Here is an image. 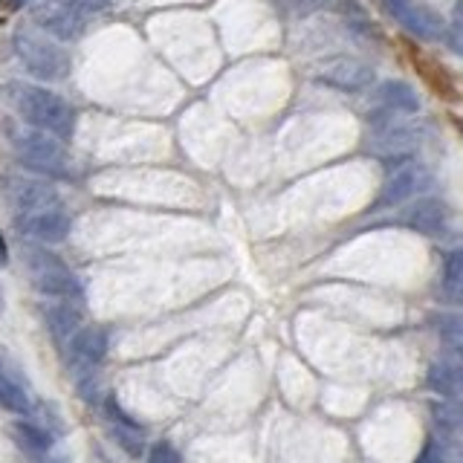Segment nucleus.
Here are the masks:
<instances>
[{"mask_svg":"<svg viewBox=\"0 0 463 463\" xmlns=\"http://www.w3.org/2000/svg\"><path fill=\"white\" fill-rule=\"evenodd\" d=\"M14 105L24 116V122L43 134H52L58 139H67L76 125V113L61 96H55L47 87L38 84H18L14 87Z\"/></svg>","mask_w":463,"mask_h":463,"instance_id":"1","label":"nucleus"},{"mask_svg":"<svg viewBox=\"0 0 463 463\" xmlns=\"http://www.w3.org/2000/svg\"><path fill=\"white\" fill-rule=\"evenodd\" d=\"M24 258H26V269L33 272L38 293L58 298V301H72V304L84 301L81 281L70 272V267L58 255L41 250V246H29Z\"/></svg>","mask_w":463,"mask_h":463,"instance_id":"2","label":"nucleus"},{"mask_svg":"<svg viewBox=\"0 0 463 463\" xmlns=\"http://www.w3.org/2000/svg\"><path fill=\"white\" fill-rule=\"evenodd\" d=\"M12 47H14V55L21 58V64L26 67V72H33L35 79L61 81L70 76V58L58 50L52 41L29 33V29L14 33Z\"/></svg>","mask_w":463,"mask_h":463,"instance_id":"3","label":"nucleus"},{"mask_svg":"<svg viewBox=\"0 0 463 463\" xmlns=\"http://www.w3.org/2000/svg\"><path fill=\"white\" fill-rule=\"evenodd\" d=\"M391 116H394V110L388 108H383V113L368 116V122L376 128V134L371 139V151L383 159H402L426 139V128L409 122H391Z\"/></svg>","mask_w":463,"mask_h":463,"instance_id":"4","label":"nucleus"},{"mask_svg":"<svg viewBox=\"0 0 463 463\" xmlns=\"http://www.w3.org/2000/svg\"><path fill=\"white\" fill-rule=\"evenodd\" d=\"M14 148H18L21 163L29 171L55 174V177H67V174H70V159H67L64 145L52 134H43V130L33 128V130H26V134L18 137Z\"/></svg>","mask_w":463,"mask_h":463,"instance_id":"5","label":"nucleus"},{"mask_svg":"<svg viewBox=\"0 0 463 463\" xmlns=\"http://www.w3.org/2000/svg\"><path fill=\"white\" fill-rule=\"evenodd\" d=\"M383 4H385V12L405 29V33L426 38V41L443 38L446 33L443 18L426 4H420V0H383Z\"/></svg>","mask_w":463,"mask_h":463,"instance_id":"6","label":"nucleus"},{"mask_svg":"<svg viewBox=\"0 0 463 463\" xmlns=\"http://www.w3.org/2000/svg\"><path fill=\"white\" fill-rule=\"evenodd\" d=\"M431 185V174L426 165L420 163H402L391 177L385 180L380 197H376L373 209H394L400 203L417 197L420 192H426Z\"/></svg>","mask_w":463,"mask_h":463,"instance_id":"7","label":"nucleus"},{"mask_svg":"<svg viewBox=\"0 0 463 463\" xmlns=\"http://www.w3.org/2000/svg\"><path fill=\"white\" fill-rule=\"evenodd\" d=\"M373 67L356 61V58H330L316 72V81H322L327 87H336L345 93H359L365 87L373 84Z\"/></svg>","mask_w":463,"mask_h":463,"instance_id":"8","label":"nucleus"},{"mask_svg":"<svg viewBox=\"0 0 463 463\" xmlns=\"http://www.w3.org/2000/svg\"><path fill=\"white\" fill-rule=\"evenodd\" d=\"M4 194L12 206H18L24 214L55 209L58 206V192L43 180L35 177H6L4 180Z\"/></svg>","mask_w":463,"mask_h":463,"instance_id":"9","label":"nucleus"},{"mask_svg":"<svg viewBox=\"0 0 463 463\" xmlns=\"http://www.w3.org/2000/svg\"><path fill=\"white\" fill-rule=\"evenodd\" d=\"M33 21L43 29L47 35L58 41H76L84 33V18L79 12L61 6L58 0H41L33 6Z\"/></svg>","mask_w":463,"mask_h":463,"instance_id":"10","label":"nucleus"},{"mask_svg":"<svg viewBox=\"0 0 463 463\" xmlns=\"http://www.w3.org/2000/svg\"><path fill=\"white\" fill-rule=\"evenodd\" d=\"M400 223L411 232H420V235H443L449 226V206L440 197H423L411 203L409 209L400 214Z\"/></svg>","mask_w":463,"mask_h":463,"instance_id":"11","label":"nucleus"},{"mask_svg":"<svg viewBox=\"0 0 463 463\" xmlns=\"http://www.w3.org/2000/svg\"><path fill=\"white\" fill-rule=\"evenodd\" d=\"M21 232L26 238L41 241V243H61L70 235V214H64L61 209H43V212H33L21 217Z\"/></svg>","mask_w":463,"mask_h":463,"instance_id":"12","label":"nucleus"},{"mask_svg":"<svg viewBox=\"0 0 463 463\" xmlns=\"http://www.w3.org/2000/svg\"><path fill=\"white\" fill-rule=\"evenodd\" d=\"M108 333L90 325V327H79L76 333L70 336V356L79 362V365H99L101 359L108 356Z\"/></svg>","mask_w":463,"mask_h":463,"instance_id":"13","label":"nucleus"},{"mask_svg":"<svg viewBox=\"0 0 463 463\" xmlns=\"http://www.w3.org/2000/svg\"><path fill=\"white\" fill-rule=\"evenodd\" d=\"M426 385L443 400H460L463 397V365L455 359L431 362L426 371Z\"/></svg>","mask_w":463,"mask_h":463,"instance_id":"14","label":"nucleus"},{"mask_svg":"<svg viewBox=\"0 0 463 463\" xmlns=\"http://www.w3.org/2000/svg\"><path fill=\"white\" fill-rule=\"evenodd\" d=\"M43 318H47V327H50V333H52L58 342L70 339L72 333L81 327V310L72 301L50 304V307L43 310Z\"/></svg>","mask_w":463,"mask_h":463,"instance_id":"15","label":"nucleus"},{"mask_svg":"<svg viewBox=\"0 0 463 463\" xmlns=\"http://www.w3.org/2000/svg\"><path fill=\"white\" fill-rule=\"evenodd\" d=\"M376 99H380V105L394 110V113H414L420 110V99H417V90L411 84L405 81H385L380 90H376Z\"/></svg>","mask_w":463,"mask_h":463,"instance_id":"16","label":"nucleus"},{"mask_svg":"<svg viewBox=\"0 0 463 463\" xmlns=\"http://www.w3.org/2000/svg\"><path fill=\"white\" fill-rule=\"evenodd\" d=\"M414 463H463V438H449L438 431V438L423 446Z\"/></svg>","mask_w":463,"mask_h":463,"instance_id":"17","label":"nucleus"},{"mask_svg":"<svg viewBox=\"0 0 463 463\" xmlns=\"http://www.w3.org/2000/svg\"><path fill=\"white\" fill-rule=\"evenodd\" d=\"M431 423L440 434H449V438H463V397L434 402L431 405Z\"/></svg>","mask_w":463,"mask_h":463,"instance_id":"18","label":"nucleus"},{"mask_svg":"<svg viewBox=\"0 0 463 463\" xmlns=\"http://www.w3.org/2000/svg\"><path fill=\"white\" fill-rule=\"evenodd\" d=\"M443 298L463 307V246L443 260Z\"/></svg>","mask_w":463,"mask_h":463,"instance_id":"19","label":"nucleus"},{"mask_svg":"<svg viewBox=\"0 0 463 463\" xmlns=\"http://www.w3.org/2000/svg\"><path fill=\"white\" fill-rule=\"evenodd\" d=\"M14 440H18L24 446V452L29 455H43V452H50V446H52L50 431L33 423H14Z\"/></svg>","mask_w":463,"mask_h":463,"instance_id":"20","label":"nucleus"},{"mask_svg":"<svg viewBox=\"0 0 463 463\" xmlns=\"http://www.w3.org/2000/svg\"><path fill=\"white\" fill-rule=\"evenodd\" d=\"M0 405H4V409L12 411V414H29L26 391L18 383H12L9 376H4V373H0Z\"/></svg>","mask_w":463,"mask_h":463,"instance_id":"21","label":"nucleus"},{"mask_svg":"<svg viewBox=\"0 0 463 463\" xmlns=\"http://www.w3.org/2000/svg\"><path fill=\"white\" fill-rule=\"evenodd\" d=\"M113 438H116V443H119L130 458H139V455H142V449H145V443H142V431H137V429H125V426H116V429H113Z\"/></svg>","mask_w":463,"mask_h":463,"instance_id":"22","label":"nucleus"},{"mask_svg":"<svg viewBox=\"0 0 463 463\" xmlns=\"http://www.w3.org/2000/svg\"><path fill=\"white\" fill-rule=\"evenodd\" d=\"M431 325L438 327L446 339H458L463 336V313H443V316H434Z\"/></svg>","mask_w":463,"mask_h":463,"instance_id":"23","label":"nucleus"},{"mask_svg":"<svg viewBox=\"0 0 463 463\" xmlns=\"http://www.w3.org/2000/svg\"><path fill=\"white\" fill-rule=\"evenodd\" d=\"M148 463H180V452L171 443H156L148 455Z\"/></svg>","mask_w":463,"mask_h":463,"instance_id":"24","label":"nucleus"},{"mask_svg":"<svg viewBox=\"0 0 463 463\" xmlns=\"http://www.w3.org/2000/svg\"><path fill=\"white\" fill-rule=\"evenodd\" d=\"M443 41L449 43V50H452L455 55L463 58V26L455 24V26H449L446 33H443Z\"/></svg>","mask_w":463,"mask_h":463,"instance_id":"25","label":"nucleus"},{"mask_svg":"<svg viewBox=\"0 0 463 463\" xmlns=\"http://www.w3.org/2000/svg\"><path fill=\"white\" fill-rule=\"evenodd\" d=\"M284 4L293 9V12H298V14H307V12L322 9L327 0H284Z\"/></svg>","mask_w":463,"mask_h":463,"instance_id":"26","label":"nucleus"},{"mask_svg":"<svg viewBox=\"0 0 463 463\" xmlns=\"http://www.w3.org/2000/svg\"><path fill=\"white\" fill-rule=\"evenodd\" d=\"M449 359H455V362H460L463 365V336H458V339H449Z\"/></svg>","mask_w":463,"mask_h":463,"instance_id":"27","label":"nucleus"},{"mask_svg":"<svg viewBox=\"0 0 463 463\" xmlns=\"http://www.w3.org/2000/svg\"><path fill=\"white\" fill-rule=\"evenodd\" d=\"M29 4V0H0V6H4V12H18Z\"/></svg>","mask_w":463,"mask_h":463,"instance_id":"28","label":"nucleus"},{"mask_svg":"<svg viewBox=\"0 0 463 463\" xmlns=\"http://www.w3.org/2000/svg\"><path fill=\"white\" fill-rule=\"evenodd\" d=\"M455 24H460V26H463V0L455 6Z\"/></svg>","mask_w":463,"mask_h":463,"instance_id":"29","label":"nucleus"},{"mask_svg":"<svg viewBox=\"0 0 463 463\" xmlns=\"http://www.w3.org/2000/svg\"><path fill=\"white\" fill-rule=\"evenodd\" d=\"M0 264H6V246H4V235H0Z\"/></svg>","mask_w":463,"mask_h":463,"instance_id":"30","label":"nucleus"},{"mask_svg":"<svg viewBox=\"0 0 463 463\" xmlns=\"http://www.w3.org/2000/svg\"><path fill=\"white\" fill-rule=\"evenodd\" d=\"M6 310V298H4V289H0V313Z\"/></svg>","mask_w":463,"mask_h":463,"instance_id":"31","label":"nucleus"},{"mask_svg":"<svg viewBox=\"0 0 463 463\" xmlns=\"http://www.w3.org/2000/svg\"><path fill=\"white\" fill-rule=\"evenodd\" d=\"M47 463H55V460H47Z\"/></svg>","mask_w":463,"mask_h":463,"instance_id":"32","label":"nucleus"}]
</instances>
